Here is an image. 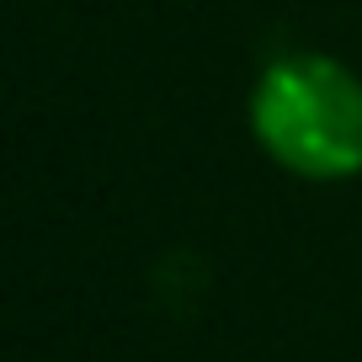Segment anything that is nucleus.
<instances>
[{
    "label": "nucleus",
    "mask_w": 362,
    "mask_h": 362,
    "mask_svg": "<svg viewBox=\"0 0 362 362\" xmlns=\"http://www.w3.org/2000/svg\"><path fill=\"white\" fill-rule=\"evenodd\" d=\"M250 134L304 181L362 170V80L330 54H283L250 90Z\"/></svg>",
    "instance_id": "1"
}]
</instances>
